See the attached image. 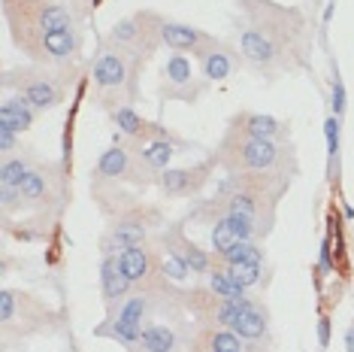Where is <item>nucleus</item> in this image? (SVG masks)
<instances>
[{"label":"nucleus","mask_w":354,"mask_h":352,"mask_svg":"<svg viewBox=\"0 0 354 352\" xmlns=\"http://www.w3.org/2000/svg\"><path fill=\"white\" fill-rule=\"evenodd\" d=\"M91 182H118L131 188H149L158 186V173L140 158L136 140L115 134L112 146L97 158V167L91 170Z\"/></svg>","instance_id":"423d86ee"},{"label":"nucleus","mask_w":354,"mask_h":352,"mask_svg":"<svg viewBox=\"0 0 354 352\" xmlns=\"http://www.w3.org/2000/svg\"><path fill=\"white\" fill-rule=\"evenodd\" d=\"M176 143H170V140H136V152H140V158L146 161L151 170H155L158 176L170 167V161H173V155H176Z\"/></svg>","instance_id":"412c9836"},{"label":"nucleus","mask_w":354,"mask_h":352,"mask_svg":"<svg viewBox=\"0 0 354 352\" xmlns=\"http://www.w3.org/2000/svg\"><path fill=\"white\" fill-rule=\"evenodd\" d=\"M215 161L224 173H279L294 179L300 173V161L291 140H257L245 137L239 131L224 127L218 146H215Z\"/></svg>","instance_id":"f03ea898"},{"label":"nucleus","mask_w":354,"mask_h":352,"mask_svg":"<svg viewBox=\"0 0 354 352\" xmlns=\"http://www.w3.org/2000/svg\"><path fill=\"white\" fill-rule=\"evenodd\" d=\"M100 292H103V301H106V307H118L127 294L133 292L131 279L122 274V267H118V255H103L100 261Z\"/></svg>","instance_id":"f3484780"},{"label":"nucleus","mask_w":354,"mask_h":352,"mask_svg":"<svg viewBox=\"0 0 354 352\" xmlns=\"http://www.w3.org/2000/svg\"><path fill=\"white\" fill-rule=\"evenodd\" d=\"M142 70H146V64H140L122 49L100 43V49L91 61V85L94 98L106 113L115 107H133L136 98H140Z\"/></svg>","instance_id":"7ed1b4c3"},{"label":"nucleus","mask_w":354,"mask_h":352,"mask_svg":"<svg viewBox=\"0 0 354 352\" xmlns=\"http://www.w3.org/2000/svg\"><path fill=\"white\" fill-rule=\"evenodd\" d=\"M206 79L194 70L188 55L173 52L160 67V85L158 94L164 103H197L206 91Z\"/></svg>","instance_id":"9b49d317"},{"label":"nucleus","mask_w":354,"mask_h":352,"mask_svg":"<svg viewBox=\"0 0 354 352\" xmlns=\"http://www.w3.org/2000/svg\"><path fill=\"white\" fill-rule=\"evenodd\" d=\"M0 206H3V215H6V219H10V215H15V213H25V210H28L25 197H21V191L15 188V186H0Z\"/></svg>","instance_id":"bb28decb"},{"label":"nucleus","mask_w":354,"mask_h":352,"mask_svg":"<svg viewBox=\"0 0 354 352\" xmlns=\"http://www.w3.org/2000/svg\"><path fill=\"white\" fill-rule=\"evenodd\" d=\"M0 328L3 340H25L34 334H55L61 328V313L46 303L43 298L21 289H3L0 292Z\"/></svg>","instance_id":"39448f33"},{"label":"nucleus","mask_w":354,"mask_h":352,"mask_svg":"<svg viewBox=\"0 0 354 352\" xmlns=\"http://www.w3.org/2000/svg\"><path fill=\"white\" fill-rule=\"evenodd\" d=\"M76 82V64L64 67H46V64H28V67H12L3 73L6 91H19L34 103L37 113L58 109L67 100L70 85Z\"/></svg>","instance_id":"20e7f679"},{"label":"nucleus","mask_w":354,"mask_h":352,"mask_svg":"<svg viewBox=\"0 0 354 352\" xmlns=\"http://www.w3.org/2000/svg\"><path fill=\"white\" fill-rule=\"evenodd\" d=\"M239 19L248 28H254L261 37H267L276 49L288 58V67L303 70L309 67V25H306V15L294 6L276 3V0H236Z\"/></svg>","instance_id":"f257e3e1"},{"label":"nucleus","mask_w":354,"mask_h":352,"mask_svg":"<svg viewBox=\"0 0 354 352\" xmlns=\"http://www.w3.org/2000/svg\"><path fill=\"white\" fill-rule=\"evenodd\" d=\"M25 197L28 210H37L39 215L55 213L64 206V197H67V176H64L61 164H49L39 161L34 170H30L21 186H15Z\"/></svg>","instance_id":"9d476101"},{"label":"nucleus","mask_w":354,"mask_h":352,"mask_svg":"<svg viewBox=\"0 0 354 352\" xmlns=\"http://www.w3.org/2000/svg\"><path fill=\"white\" fill-rule=\"evenodd\" d=\"M19 137H21V134L15 131V127L0 122V152H3V155H12V152L21 149V146H19Z\"/></svg>","instance_id":"c85d7f7f"},{"label":"nucleus","mask_w":354,"mask_h":352,"mask_svg":"<svg viewBox=\"0 0 354 352\" xmlns=\"http://www.w3.org/2000/svg\"><path fill=\"white\" fill-rule=\"evenodd\" d=\"M155 252H158V270H160V276H167L176 285L188 283L191 267L185 264V258H182L179 252L170 249V246H155Z\"/></svg>","instance_id":"5701e85b"},{"label":"nucleus","mask_w":354,"mask_h":352,"mask_svg":"<svg viewBox=\"0 0 354 352\" xmlns=\"http://www.w3.org/2000/svg\"><path fill=\"white\" fill-rule=\"evenodd\" d=\"M206 285H209V289H212L215 294H218V298L230 301V303H245L248 298H254V294L248 292L245 285H239L236 279H233V276L227 274V267H224V264H218V261H215V267L209 270Z\"/></svg>","instance_id":"6ab92c4d"},{"label":"nucleus","mask_w":354,"mask_h":352,"mask_svg":"<svg viewBox=\"0 0 354 352\" xmlns=\"http://www.w3.org/2000/svg\"><path fill=\"white\" fill-rule=\"evenodd\" d=\"M221 264V261H218ZM227 267V274L236 279L239 285H245L248 292L252 289H263V285L270 283L267 270H263V264H248V261H236V264H224Z\"/></svg>","instance_id":"a878e982"},{"label":"nucleus","mask_w":354,"mask_h":352,"mask_svg":"<svg viewBox=\"0 0 354 352\" xmlns=\"http://www.w3.org/2000/svg\"><path fill=\"white\" fill-rule=\"evenodd\" d=\"M215 167H218L215 155H209L197 164H188V167H167V170L158 176V188H160V195L170 197V201H179V197H197L200 191L209 186Z\"/></svg>","instance_id":"f8f14e48"},{"label":"nucleus","mask_w":354,"mask_h":352,"mask_svg":"<svg viewBox=\"0 0 354 352\" xmlns=\"http://www.w3.org/2000/svg\"><path fill=\"white\" fill-rule=\"evenodd\" d=\"M185 352H203V349H197V346H194V343H191V346H188V349H185Z\"/></svg>","instance_id":"72a5a7b5"},{"label":"nucleus","mask_w":354,"mask_h":352,"mask_svg":"<svg viewBox=\"0 0 354 352\" xmlns=\"http://www.w3.org/2000/svg\"><path fill=\"white\" fill-rule=\"evenodd\" d=\"M342 113H345V85H342L339 73H336L333 76V116L342 118Z\"/></svg>","instance_id":"c756f323"},{"label":"nucleus","mask_w":354,"mask_h":352,"mask_svg":"<svg viewBox=\"0 0 354 352\" xmlns=\"http://www.w3.org/2000/svg\"><path fill=\"white\" fill-rule=\"evenodd\" d=\"M239 231L236 225L227 219V215H221V219H215L212 222V228H209V252L212 255H221V252H227L233 243H239Z\"/></svg>","instance_id":"393cba45"},{"label":"nucleus","mask_w":354,"mask_h":352,"mask_svg":"<svg viewBox=\"0 0 354 352\" xmlns=\"http://www.w3.org/2000/svg\"><path fill=\"white\" fill-rule=\"evenodd\" d=\"M160 37H164V46L170 52H182V55H197L209 49V46L218 43V37L209 34L203 28H194L188 25V21H176V19H167L164 21V30H160Z\"/></svg>","instance_id":"2eb2a0df"},{"label":"nucleus","mask_w":354,"mask_h":352,"mask_svg":"<svg viewBox=\"0 0 354 352\" xmlns=\"http://www.w3.org/2000/svg\"><path fill=\"white\" fill-rule=\"evenodd\" d=\"M197 67L206 82H227L239 67H245V61H243L239 46H230L224 39H218L215 46H209V49L197 55Z\"/></svg>","instance_id":"ddd939ff"},{"label":"nucleus","mask_w":354,"mask_h":352,"mask_svg":"<svg viewBox=\"0 0 354 352\" xmlns=\"http://www.w3.org/2000/svg\"><path fill=\"white\" fill-rule=\"evenodd\" d=\"M333 274V261H330V243L324 240L321 243V255H318V276H327Z\"/></svg>","instance_id":"7c9ffc66"},{"label":"nucleus","mask_w":354,"mask_h":352,"mask_svg":"<svg viewBox=\"0 0 354 352\" xmlns=\"http://www.w3.org/2000/svg\"><path fill=\"white\" fill-rule=\"evenodd\" d=\"M339 122L342 118L330 116L324 122V137H327V161H330V170H333V161L339 155Z\"/></svg>","instance_id":"cd10ccee"},{"label":"nucleus","mask_w":354,"mask_h":352,"mask_svg":"<svg viewBox=\"0 0 354 352\" xmlns=\"http://www.w3.org/2000/svg\"><path fill=\"white\" fill-rule=\"evenodd\" d=\"M167 228V215L158 204H146L140 201L136 206H131L127 213L109 219L106 234L100 237V252L103 255H122L131 246H142L149 243L158 231Z\"/></svg>","instance_id":"0eeeda50"},{"label":"nucleus","mask_w":354,"mask_h":352,"mask_svg":"<svg viewBox=\"0 0 354 352\" xmlns=\"http://www.w3.org/2000/svg\"><path fill=\"white\" fill-rule=\"evenodd\" d=\"M342 343H345V352H354V322L345 328V334H342Z\"/></svg>","instance_id":"473e14b6"},{"label":"nucleus","mask_w":354,"mask_h":352,"mask_svg":"<svg viewBox=\"0 0 354 352\" xmlns=\"http://www.w3.org/2000/svg\"><path fill=\"white\" fill-rule=\"evenodd\" d=\"M173 301H176V294L170 289V294H167L164 303L158 307V313L149 319L146 328H142V337L136 340V346H131L127 352H185L191 343H194V328L197 325L185 322V310H176L170 319H160V310Z\"/></svg>","instance_id":"1a4fd4ad"},{"label":"nucleus","mask_w":354,"mask_h":352,"mask_svg":"<svg viewBox=\"0 0 354 352\" xmlns=\"http://www.w3.org/2000/svg\"><path fill=\"white\" fill-rule=\"evenodd\" d=\"M215 261H221V264H236V261L263 264V261H267V252H263L261 240H239V243H233L227 252L215 255Z\"/></svg>","instance_id":"b1692460"},{"label":"nucleus","mask_w":354,"mask_h":352,"mask_svg":"<svg viewBox=\"0 0 354 352\" xmlns=\"http://www.w3.org/2000/svg\"><path fill=\"white\" fill-rule=\"evenodd\" d=\"M227 127L245 134V137H257V140H291V125L288 122H281L276 116L252 113V109H243V113L230 116Z\"/></svg>","instance_id":"dca6fc26"},{"label":"nucleus","mask_w":354,"mask_h":352,"mask_svg":"<svg viewBox=\"0 0 354 352\" xmlns=\"http://www.w3.org/2000/svg\"><path fill=\"white\" fill-rule=\"evenodd\" d=\"M39 164L37 155H30V152H12V155H3V161H0V186H21V179L34 170Z\"/></svg>","instance_id":"aec40b11"},{"label":"nucleus","mask_w":354,"mask_h":352,"mask_svg":"<svg viewBox=\"0 0 354 352\" xmlns=\"http://www.w3.org/2000/svg\"><path fill=\"white\" fill-rule=\"evenodd\" d=\"M318 346H321V349L330 346V319H327V316L318 319Z\"/></svg>","instance_id":"2f4dec72"},{"label":"nucleus","mask_w":354,"mask_h":352,"mask_svg":"<svg viewBox=\"0 0 354 352\" xmlns=\"http://www.w3.org/2000/svg\"><path fill=\"white\" fill-rule=\"evenodd\" d=\"M164 15L155 10H140L133 15H124L115 25L109 28V34L103 37V43L112 46V49H122L131 58H136L140 64H149L151 55H155L160 46H164Z\"/></svg>","instance_id":"6e6552de"},{"label":"nucleus","mask_w":354,"mask_h":352,"mask_svg":"<svg viewBox=\"0 0 354 352\" xmlns=\"http://www.w3.org/2000/svg\"><path fill=\"white\" fill-rule=\"evenodd\" d=\"M37 109H34V103H30L25 94H10L3 103H0V122L3 125H10V127H15L19 134H25V131H30L34 127V122H37Z\"/></svg>","instance_id":"a211bd4d"},{"label":"nucleus","mask_w":354,"mask_h":352,"mask_svg":"<svg viewBox=\"0 0 354 352\" xmlns=\"http://www.w3.org/2000/svg\"><path fill=\"white\" fill-rule=\"evenodd\" d=\"M118 267L122 274L131 279L133 289H149L160 279V270H158V252L151 249L149 243L142 246H131L118 255Z\"/></svg>","instance_id":"4468645a"},{"label":"nucleus","mask_w":354,"mask_h":352,"mask_svg":"<svg viewBox=\"0 0 354 352\" xmlns=\"http://www.w3.org/2000/svg\"><path fill=\"white\" fill-rule=\"evenodd\" d=\"M109 118L112 125L118 127V134L124 137H133V140H149V131H151V122H146L133 107H115L109 109Z\"/></svg>","instance_id":"4be33fe9"}]
</instances>
